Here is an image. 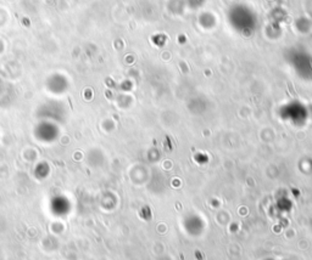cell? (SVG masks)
Here are the masks:
<instances>
[{
    "label": "cell",
    "instance_id": "6da1fadb",
    "mask_svg": "<svg viewBox=\"0 0 312 260\" xmlns=\"http://www.w3.org/2000/svg\"><path fill=\"white\" fill-rule=\"evenodd\" d=\"M268 260H273V259H268Z\"/></svg>",
    "mask_w": 312,
    "mask_h": 260
}]
</instances>
